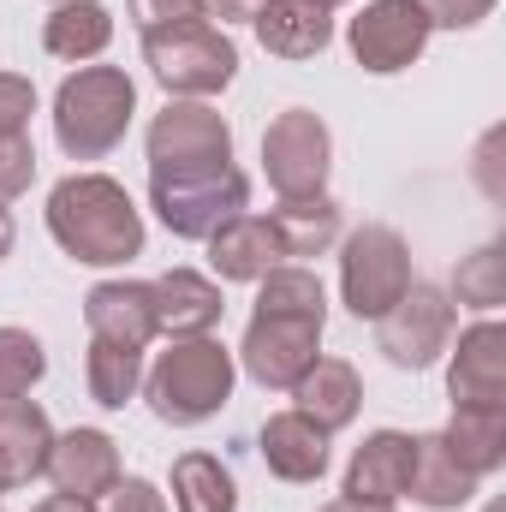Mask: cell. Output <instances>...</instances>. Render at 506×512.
I'll use <instances>...</instances> for the list:
<instances>
[{
    "instance_id": "cell-34",
    "label": "cell",
    "mask_w": 506,
    "mask_h": 512,
    "mask_svg": "<svg viewBox=\"0 0 506 512\" xmlns=\"http://www.w3.org/2000/svg\"><path fill=\"white\" fill-rule=\"evenodd\" d=\"M417 6H423L429 30H471L495 12V0H417Z\"/></svg>"
},
{
    "instance_id": "cell-12",
    "label": "cell",
    "mask_w": 506,
    "mask_h": 512,
    "mask_svg": "<svg viewBox=\"0 0 506 512\" xmlns=\"http://www.w3.org/2000/svg\"><path fill=\"white\" fill-rule=\"evenodd\" d=\"M42 477L54 483V495L102 501V495L120 483V447H114V435H102V429H66V435H54Z\"/></svg>"
},
{
    "instance_id": "cell-9",
    "label": "cell",
    "mask_w": 506,
    "mask_h": 512,
    "mask_svg": "<svg viewBox=\"0 0 506 512\" xmlns=\"http://www.w3.org/2000/svg\"><path fill=\"white\" fill-rule=\"evenodd\" d=\"M453 340V298L429 280H411L405 298L376 322V346L393 370H429Z\"/></svg>"
},
{
    "instance_id": "cell-10",
    "label": "cell",
    "mask_w": 506,
    "mask_h": 512,
    "mask_svg": "<svg viewBox=\"0 0 506 512\" xmlns=\"http://www.w3.org/2000/svg\"><path fill=\"white\" fill-rule=\"evenodd\" d=\"M316 358H322V322H310V316H262L256 310L245 340H239L245 376L256 387H274V393H292Z\"/></svg>"
},
{
    "instance_id": "cell-41",
    "label": "cell",
    "mask_w": 506,
    "mask_h": 512,
    "mask_svg": "<svg viewBox=\"0 0 506 512\" xmlns=\"http://www.w3.org/2000/svg\"><path fill=\"white\" fill-rule=\"evenodd\" d=\"M322 6H328V12H334V6H346V0H322Z\"/></svg>"
},
{
    "instance_id": "cell-30",
    "label": "cell",
    "mask_w": 506,
    "mask_h": 512,
    "mask_svg": "<svg viewBox=\"0 0 506 512\" xmlns=\"http://www.w3.org/2000/svg\"><path fill=\"white\" fill-rule=\"evenodd\" d=\"M453 292H459V304H471V310H501L506 304V251H501V239L459 262Z\"/></svg>"
},
{
    "instance_id": "cell-6",
    "label": "cell",
    "mask_w": 506,
    "mask_h": 512,
    "mask_svg": "<svg viewBox=\"0 0 506 512\" xmlns=\"http://www.w3.org/2000/svg\"><path fill=\"white\" fill-rule=\"evenodd\" d=\"M149 209L161 215V227L173 239H209L221 233L233 215L251 209V179L239 167H209V173H185V179H149Z\"/></svg>"
},
{
    "instance_id": "cell-31",
    "label": "cell",
    "mask_w": 506,
    "mask_h": 512,
    "mask_svg": "<svg viewBox=\"0 0 506 512\" xmlns=\"http://www.w3.org/2000/svg\"><path fill=\"white\" fill-rule=\"evenodd\" d=\"M209 6L203 0H131V24L149 36V30H173V24H203Z\"/></svg>"
},
{
    "instance_id": "cell-36",
    "label": "cell",
    "mask_w": 506,
    "mask_h": 512,
    "mask_svg": "<svg viewBox=\"0 0 506 512\" xmlns=\"http://www.w3.org/2000/svg\"><path fill=\"white\" fill-rule=\"evenodd\" d=\"M495 149H501V131H489V137H483V149H477V179H483V191H489V197H506V185L495 179Z\"/></svg>"
},
{
    "instance_id": "cell-17",
    "label": "cell",
    "mask_w": 506,
    "mask_h": 512,
    "mask_svg": "<svg viewBox=\"0 0 506 512\" xmlns=\"http://www.w3.org/2000/svg\"><path fill=\"white\" fill-rule=\"evenodd\" d=\"M251 24L274 60H316L334 42V12L322 0H268Z\"/></svg>"
},
{
    "instance_id": "cell-43",
    "label": "cell",
    "mask_w": 506,
    "mask_h": 512,
    "mask_svg": "<svg viewBox=\"0 0 506 512\" xmlns=\"http://www.w3.org/2000/svg\"><path fill=\"white\" fill-rule=\"evenodd\" d=\"M0 495H6V489H0Z\"/></svg>"
},
{
    "instance_id": "cell-19",
    "label": "cell",
    "mask_w": 506,
    "mask_h": 512,
    "mask_svg": "<svg viewBox=\"0 0 506 512\" xmlns=\"http://www.w3.org/2000/svg\"><path fill=\"white\" fill-rule=\"evenodd\" d=\"M262 465L280 483H316L328 471V429H316L304 411H274L262 423Z\"/></svg>"
},
{
    "instance_id": "cell-28",
    "label": "cell",
    "mask_w": 506,
    "mask_h": 512,
    "mask_svg": "<svg viewBox=\"0 0 506 512\" xmlns=\"http://www.w3.org/2000/svg\"><path fill=\"white\" fill-rule=\"evenodd\" d=\"M84 382H90V399H96V405L126 411V399H137V387H143V352H131V346H108V340H90Z\"/></svg>"
},
{
    "instance_id": "cell-8",
    "label": "cell",
    "mask_w": 506,
    "mask_h": 512,
    "mask_svg": "<svg viewBox=\"0 0 506 512\" xmlns=\"http://www.w3.org/2000/svg\"><path fill=\"white\" fill-rule=\"evenodd\" d=\"M328 167H334V137L322 126V114H310V108L274 114V126L262 131V173L280 191V203L322 197L328 191Z\"/></svg>"
},
{
    "instance_id": "cell-35",
    "label": "cell",
    "mask_w": 506,
    "mask_h": 512,
    "mask_svg": "<svg viewBox=\"0 0 506 512\" xmlns=\"http://www.w3.org/2000/svg\"><path fill=\"white\" fill-rule=\"evenodd\" d=\"M102 501H108V512H167V495L143 477H120Z\"/></svg>"
},
{
    "instance_id": "cell-16",
    "label": "cell",
    "mask_w": 506,
    "mask_h": 512,
    "mask_svg": "<svg viewBox=\"0 0 506 512\" xmlns=\"http://www.w3.org/2000/svg\"><path fill=\"white\" fill-rule=\"evenodd\" d=\"M149 298H155V328L173 334V340H197V334H215L227 298L209 274L197 268H167L161 280H149Z\"/></svg>"
},
{
    "instance_id": "cell-29",
    "label": "cell",
    "mask_w": 506,
    "mask_h": 512,
    "mask_svg": "<svg viewBox=\"0 0 506 512\" xmlns=\"http://www.w3.org/2000/svg\"><path fill=\"white\" fill-rule=\"evenodd\" d=\"M48 376V352L30 328H0V399H24Z\"/></svg>"
},
{
    "instance_id": "cell-38",
    "label": "cell",
    "mask_w": 506,
    "mask_h": 512,
    "mask_svg": "<svg viewBox=\"0 0 506 512\" xmlns=\"http://www.w3.org/2000/svg\"><path fill=\"white\" fill-rule=\"evenodd\" d=\"M30 512H96V501H78V495H48L42 507H30Z\"/></svg>"
},
{
    "instance_id": "cell-25",
    "label": "cell",
    "mask_w": 506,
    "mask_h": 512,
    "mask_svg": "<svg viewBox=\"0 0 506 512\" xmlns=\"http://www.w3.org/2000/svg\"><path fill=\"white\" fill-rule=\"evenodd\" d=\"M274 233H280V251L286 262H304V256H322L340 239V203L322 191V197H298V203H280L274 215Z\"/></svg>"
},
{
    "instance_id": "cell-2",
    "label": "cell",
    "mask_w": 506,
    "mask_h": 512,
    "mask_svg": "<svg viewBox=\"0 0 506 512\" xmlns=\"http://www.w3.org/2000/svg\"><path fill=\"white\" fill-rule=\"evenodd\" d=\"M233 352L215 340V334H197V340H173L149 376H143V399L161 423L173 429H197L209 423L227 399H233Z\"/></svg>"
},
{
    "instance_id": "cell-39",
    "label": "cell",
    "mask_w": 506,
    "mask_h": 512,
    "mask_svg": "<svg viewBox=\"0 0 506 512\" xmlns=\"http://www.w3.org/2000/svg\"><path fill=\"white\" fill-rule=\"evenodd\" d=\"M322 512H393V507H376V501H346V495H340V501H328Z\"/></svg>"
},
{
    "instance_id": "cell-22",
    "label": "cell",
    "mask_w": 506,
    "mask_h": 512,
    "mask_svg": "<svg viewBox=\"0 0 506 512\" xmlns=\"http://www.w3.org/2000/svg\"><path fill=\"white\" fill-rule=\"evenodd\" d=\"M477 483L483 477H471L453 453H447V441L441 435H417V465H411V501L429 512H459L477 501Z\"/></svg>"
},
{
    "instance_id": "cell-14",
    "label": "cell",
    "mask_w": 506,
    "mask_h": 512,
    "mask_svg": "<svg viewBox=\"0 0 506 512\" xmlns=\"http://www.w3.org/2000/svg\"><path fill=\"white\" fill-rule=\"evenodd\" d=\"M447 393L453 405H506V328L495 316L459 334V352L447 364Z\"/></svg>"
},
{
    "instance_id": "cell-32",
    "label": "cell",
    "mask_w": 506,
    "mask_h": 512,
    "mask_svg": "<svg viewBox=\"0 0 506 512\" xmlns=\"http://www.w3.org/2000/svg\"><path fill=\"white\" fill-rule=\"evenodd\" d=\"M36 114V84L18 72H0V137H24Z\"/></svg>"
},
{
    "instance_id": "cell-42",
    "label": "cell",
    "mask_w": 506,
    "mask_h": 512,
    "mask_svg": "<svg viewBox=\"0 0 506 512\" xmlns=\"http://www.w3.org/2000/svg\"><path fill=\"white\" fill-rule=\"evenodd\" d=\"M54 6H66V0H54Z\"/></svg>"
},
{
    "instance_id": "cell-27",
    "label": "cell",
    "mask_w": 506,
    "mask_h": 512,
    "mask_svg": "<svg viewBox=\"0 0 506 512\" xmlns=\"http://www.w3.org/2000/svg\"><path fill=\"white\" fill-rule=\"evenodd\" d=\"M256 310L262 316H310V322H328V292L316 280V268L304 262H280L256 280Z\"/></svg>"
},
{
    "instance_id": "cell-20",
    "label": "cell",
    "mask_w": 506,
    "mask_h": 512,
    "mask_svg": "<svg viewBox=\"0 0 506 512\" xmlns=\"http://www.w3.org/2000/svg\"><path fill=\"white\" fill-rule=\"evenodd\" d=\"M203 245H209V268H215L221 280H262L268 268L286 262L280 233H274L268 215H233V221H227L221 233H209Z\"/></svg>"
},
{
    "instance_id": "cell-24",
    "label": "cell",
    "mask_w": 506,
    "mask_h": 512,
    "mask_svg": "<svg viewBox=\"0 0 506 512\" xmlns=\"http://www.w3.org/2000/svg\"><path fill=\"white\" fill-rule=\"evenodd\" d=\"M108 42H114V12L102 0H66L42 24V48L54 60H96Z\"/></svg>"
},
{
    "instance_id": "cell-4",
    "label": "cell",
    "mask_w": 506,
    "mask_h": 512,
    "mask_svg": "<svg viewBox=\"0 0 506 512\" xmlns=\"http://www.w3.org/2000/svg\"><path fill=\"white\" fill-rule=\"evenodd\" d=\"M143 60H149L155 84H161L173 102L221 96V90L239 78V48H233V36L215 30L209 18H203V24L149 30V36H143Z\"/></svg>"
},
{
    "instance_id": "cell-13",
    "label": "cell",
    "mask_w": 506,
    "mask_h": 512,
    "mask_svg": "<svg viewBox=\"0 0 506 512\" xmlns=\"http://www.w3.org/2000/svg\"><path fill=\"white\" fill-rule=\"evenodd\" d=\"M411 465H417V435H405V429H376V435H364V447L352 453L340 495H346V501L393 507V501H405V489H411Z\"/></svg>"
},
{
    "instance_id": "cell-37",
    "label": "cell",
    "mask_w": 506,
    "mask_h": 512,
    "mask_svg": "<svg viewBox=\"0 0 506 512\" xmlns=\"http://www.w3.org/2000/svg\"><path fill=\"white\" fill-rule=\"evenodd\" d=\"M203 6H209V18H221V24H251L268 0H203Z\"/></svg>"
},
{
    "instance_id": "cell-33",
    "label": "cell",
    "mask_w": 506,
    "mask_h": 512,
    "mask_svg": "<svg viewBox=\"0 0 506 512\" xmlns=\"http://www.w3.org/2000/svg\"><path fill=\"white\" fill-rule=\"evenodd\" d=\"M30 179H36V149H30V137H0V203L24 197Z\"/></svg>"
},
{
    "instance_id": "cell-21",
    "label": "cell",
    "mask_w": 506,
    "mask_h": 512,
    "mask_svg": "<svg viewBox=\"0 0 506 512\" xmlns=\"http://www.w3.org/2000/svg\"><path fill=\"white\" fill-rule=\"evenodd\" d=\"M292 411H304L316 429H346L352 417H358V405H364V382H358V370L346 364V358H316L304 376H298V387H292Z\"/></svg>"
},
{
    "instance_id": "cell-23",
    "label": "cell",
    "mask_w": 506,
    "mask_h": 512,
    "mask_svg": "<svg viewBox=\"0 0 506 512\" xmlns=\"http://www.w3.org/2000/svg\"><path fill=\"white\" fill-rule=\"evenodd\" d=\"M441 441L471 477H495L506 465V405H453Z\"/></svg>"
},
{
    "instance_id": "cell-3",
    "label": "cell",
    "mask_w": 506,
    "mask_h": 512,
    "mask_svg": "<svg viewBox=\"0 0 506 512\" xmlns=\"http://www.w3.org/2000/svg\"><path fill=\"white\" fill-rule=\"evenodd\" d=\"M137 114V84L120 66H78L54 96V137L72 161H102L126 143Z\"/></svg>"
},
{
    "instance_id": "cell-1",
    "label": "cell",
    "mask_w": 506,
    "mask_h": 512,
    "mask_svg": "<svg viewBox=\"0 0 506 512\" xmlns=\"http://www.w3.org/2000/svg\"><path fill=\"white\" fill-rule=\"evenodd\" d=\"M48 233L72 262H90V268H120L143 256V215L126 197V185L108 173L60 179L48 191Z\"/></svg>"
},
{
    "instance_id": "cell-18",
    "label": "cell",
    "mask_w": 506,
    "mask_h": 512,
    "mask_svg": "<svg viewBox=\"0 0 506 512\" xmlns=\"http://www.w3.org/2000/svg\"><path fill=\"white\" fill-rule=\"evenodd\" d=\"M48 411L30 399H0V489H24L48 471Z\"/></svg>"
},
{
    "instance_id": "cell-5",
    "label": "cell",
    "mask_w": 506,
    "mask_h": 512,
    "mask_svg": "<svg viewBox=\"0 0 506 512\" xmlns=\"http://www.w3.org/2000/svg\"><path fill=\"white\" fill-rule=\"evenodd\" d=\"M411 280H417L411 274V245L393 227H376L370 221V227H358L340 245V298H346V310L358 322H381L405 298Z\"/></svg>"
},
{
    "instance_id": "cell-11",
    "label": "cell",
    "mask_w": 506,
    "mask_h": 512,
    "mask_svg": "<svg viewBox=\"0 0 506 512\" xmlns=\"http://www.w3.org/2000/svg\"><path fill=\"white\" fill-rule=\"evenodd\" d=\"M346 42H352V60H358L364 72L393 78V72H405V66L429 48V18H423L417 0H370V6L352 18Z\"/></svg>"
},
{
    "instance_id": "cell-7",
    "label": "cell",
    "mask_w": 506,
    "mask_h": 512,
    "mask_svg": "<svg viewBox=\"0 0 506 512\" xmlns=\"http://www.w3.org/2000/svg\"><path fill=\"white\" fill-rule=\"evenodd\" d=\"M149 179H185L209 167H233V126L209 102H167L149 120Z\"/></svg>"
},
{
    "instance_id": "cell-15",
    "label": "cell",
    "mask_w": 506,
    "mask_h": 512,
    "mask_svg": "<svg viewBox=\"0 0 506 512\" xmlns=\"http://www.w3.org/2000/svg\"><path fill=\"white\" fill-rule=\"evenodd\" d=\"M84 322H90V340L131 346V352H143V346L161 334V328H155L149 280H102V286H90V298H84Z\"/></svg>"
},
{
    "instance_id": "cell-40",
    "label": "cell",
    "mask_w": 506,
    "mask_h": 512,
    "mask_svg": "<svg viewBox=\"0 0 506 512\" xmlns=\"http://www.w3.org/2000/svg\"><path fill=\"white\" fill-rule=\"evenodd\" d=\"M12 239H18V227H12V215H6V203H0V262L12 256Z\"/></svg>"
},
{
    "instance_id": "cell-26",
    "label": "cell",
    "mask_w": 506,
    "mask_h": 512,
    "mask_svg": "<svg viewBox=\"0 0 506 512\" xmlns=\"http://www.w3.org/2000/svg\"><path fill=\"white\" fill-rule=\"evenodd\" d=\"M173 512H239V483L215 453L173 459Z\"/></svg>"
}]
</instances>
